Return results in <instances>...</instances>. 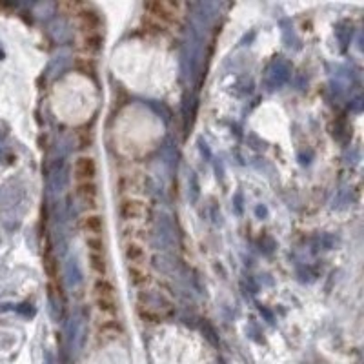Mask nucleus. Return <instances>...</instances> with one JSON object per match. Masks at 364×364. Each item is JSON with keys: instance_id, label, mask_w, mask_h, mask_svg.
<instances>
[{"instance_id": "obj_6", "label": "nucleus", "mask_w": 364, "mask_h": 364, "mask_svg": "<svg viewBox=\"0 0 364 364\" xmlns=\"http://www.w3.org/2000/svg\"><path fill=\"white\" fill-rule=\"evenodd\" d=\"M124 257L128 262H131V266H142V262L146 261V250L139 242H128L124 248Z\"/></svg>"}, {"instance_id": "obj_8", "label": "nucleus", "mask_w": 364, "mask_h": 364, "mask_svg": "<svg viewBox=\"0 0 364 364\" xmlns=\"http://www.w3.org/2000/svg\"><path fill=\"white\" fill-rule=\"evenodd\" d=\"M129 279H131L133 284L142 286V284H146L149 281V273L142 266H129Z\"/></svg>"}, {"instance_id": "obj_7", "label": "nucleus", "mask_w": 364, "mask_h": 364, "mask_svg": "<svg viewBox=\"0 0 364 364\" xmlns=\"http://www.w3.org/2000/svg\"><path fill=\"white\" fill-rule=\"evenodd\" d=\"M75 191H77L78 199H82L86 204L95 206V200H97V195H98V190L95 182H77Z\"/></svg>"}, {"instance_id": "obj_2", "label": "nucleus", "mask_w": 364, "mask_h": 364, "mask_svg": "<svg viewBox=\"0 0 364 364\" xmlns=\"http://www.w3.org/2000/svg\"><path fill=\"white\" fill-rule=\"evenodd\" d=\"M71 173L77 182H95V177H97V162L89 155L78 157L71 166Z\"/></svg>"}, {"instance_id": "obj_9", "label": "nucleus", "mask_w": 364, "mask_h": 364, "mask_svg": "<svg viewBox=\"0 0 364 364\" xmlns=\"http://www.w3.org/2000/svg\"><path fill=\"white\" fill-rule=\"evenodd\" d=\"M86 244L87 252H104V248H106L102 237H86Z\"/></svg>"}, {"instance_id": "obj_4", "label": "nucleus", "mask_w": 364, "mask_h": 364, "mask_svg": "<svg viewBox=\"0 0 364 364\" xmlns=\"http://www.w3.org/2000/svg\"><path fill=\"white\" fill-rule=\"evenodd\" d=\"M80 230L86 233V237H102L104 219L95 213H87L80 219Z\"/></svg>"}, {"instance_id": "obj_5", "label": "nucleus", "mask_w": 364, "mask_h": 364, "mask_svg": "<svg viewBox=\"0 0 364 364\" xmlns=\"http://www.w3.org/2000/svg\"><path fill=\"white\" fill-rule=\"evenodd\" d=\"M89 259V268L95 275H98V279H104L108 273V259L104 252H89L87 253Z\"/></svg>"}, {"instance_id": "obj_1", "label": "nucleus", "mask_w": 364, "mask_h": 364, "mask_svg": "<svg viewBox=\"0 0 364 364\" xmlns=\"http://www.w3.org/2000/svg\"><path fill=\"white\" fill-rule=\"evenodd\" d=\"M93 297H95V304L102 313H115L118 308V299H117V290L108 279H97V282L93 284Z\"/></svg>"}, {"instance_id": "obj_3", "label": "nucleus", "mask_w": 364, "mask_h": 364, "mask_svg": "<svg viewBox=\"0 0 364 364\" xmlns=\"http://www.w3.org/2000/svg\"><path fill=\"white\" fill-rule=\"evenodd\" d=\"M118 211H120V217L124 221H137V219H142L146 217V204L142 200L133 199V197H128V199H122L120 206H118Z\"/></svg>"}]
</instances>
